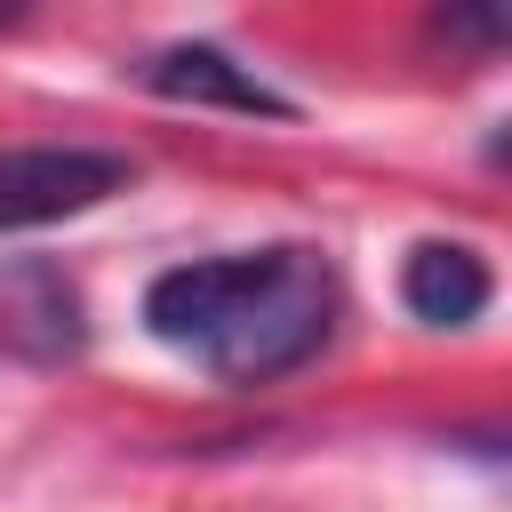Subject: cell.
I'll return each mask as SVG.
<instances>
[{"mask_svg": "<svg viewBox=\"0 0 512 512\" xmlns=\"http://www.w3.org/2000/svg\"><path fill=\"white\" fill-rule=\"evenodd\" d=\"M336 320H344V280H336L328 248H312V240L192 256V264L152 272V288H144V328L232 392L312 368L328 352Z\"/></svg>", "mask_w": 512, "mask_h": 512, "instance_id": "cell-1", "label": "cell"}, {"mask_svg": "<svg viewBox=\"0 0 512 512\" xmlns=\"http://www.w3.org/2000/svg\"><path fill=\"white\" fill-rule=\"evenodd\" d=\"M128 184H136L128 152H104V144H8L0 152V232H40V224H64V216H88Z\"/></svg>", "mask_w": 512, "mask_h": 512, "instance_id": "cell-2", "label": "cell"}, {"mask_svg": "<svg viewBox=\"0 0 512 512\" xmlns=\"http://www.w3.org/2000/svg\"><path fill=\"white\" fill-rule=\"evenodd\" d=\"M136 80L168 104H192V112H240V120H296V96H280L272 80H256L240 56H224L216 40H176V48H152L136 64Z\"/></svg>", "mask_w": 512, "mask_h": 512, "instance_id": "cell-3", "label": "cell"}, {"mask_svg": "<svg viewBox=\"0 0 512 512\" xmlns=\"http://www.w3.org/2000/svg\"><path fill=\"white\" fill-rule=\"evenodd\" d=\"M496 296V272L472 240H416L408 264H400V304L424 320V328H472Z\"/></svg>", "mask_w": 512, "mask_h": 512, "instance_id": "cell-4", "label": "cell"}, {"mask_svg": "<svg viewBox=\"0 0 512 512\" xmlns=\"http://www.w3.org/2000/svg\"><path fill=\"white\" fill-rule=\"evenodd\" d=\"M440 32H456L472 48H504V16H488V8H456V16H440Z\"/></svg>", "mask_w": 512, "mask_h": 512, "instance_id": "cell-5", "label": "cell"}]
</instances>
